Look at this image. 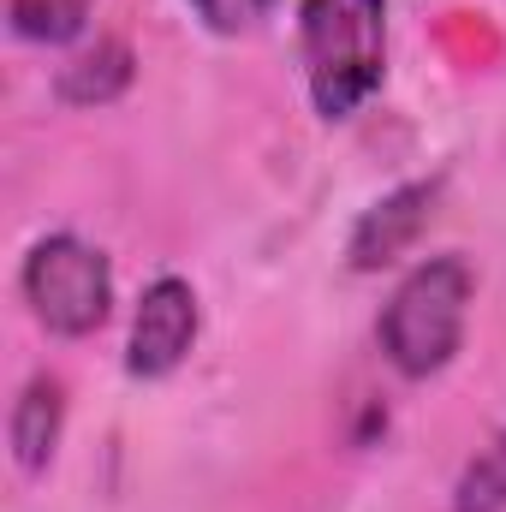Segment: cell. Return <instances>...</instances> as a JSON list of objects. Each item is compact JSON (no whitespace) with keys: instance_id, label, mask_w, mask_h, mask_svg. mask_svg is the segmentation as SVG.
Returning a JSON list of instances; mask_svg holds the SVG:
<instances>
[{"instance_id":"cell-1","label":"cell","mask_w":506,"mask_h":512,"mask_svg":"<svg viewBox=\"0 0 506 512\" xmlns=\"http://www.w3.org/2000/svg\"><path fill=\"white\" fill-rule=\"evenodd\" d=\"M304 72L328 120H346L381 90L387 0H304Z\"/></svg>"},{"instance_id":"cell-2","label":"cell","mask_w":506,"mask_h":512,"mask_svg":"<svg viewBox=\"0 0 506 512\" xmlns=\"http://www.w3.org/2000/svg\"><path fill=\"white\" fill-rule=\"evenodd\" d=\"M465 310H471V268H465V256H429L387 298V310H381V352L393 358L399 376H435V370L453 364V352L465 340Z\"/></svg>"},{"instance_id":"cell-3","label":"cell","mask_w":506,"mask_h":512,"mask_svg":"<svg viewBox=\"0 0 506 512\" xmlns=\"http://www.w3.org/2000/svg\"><path fill=\"white\" fill-rule=\"evenodd\" d=\"M24 298H30V310L48 334L78 340V334H96L108 322L114 268L96 245H84L72 233H54L24 256Z\"/></svg>"},{"instance_id":"cell-4","label":"cell","mask_w":506,"mask_h":512,"mask_svg":"<svg viewBox=\"0 0 506 512\" xmlns=\"http://www.w3.org/2000/svg\"><path fill=\"white\" fill-rule=\"evenodd\" d=\"M191 340H197V292H191L179 274H161V280L143 292L137 316H131L126 370L131 376H167V370L185 364Z\"/></svg>"},{"instance_id":"cell-5","label":"cell","mask_w":506,"mask_h":512,"mask_svg":"<svg viewBox=\"0 0 506 512\" xmlns=\"http://www.w3.org/2000/svg\"><path fill=\"white\" fill-rule=\"evenodd\" d=\"M435 197H441V179H417V185H399L393 197H381L376 209L358 221V233H352V268H381V262H393V256L429 227Z\"/></svg>"},{"instance_id":"cell-6","label":"cell","mask_w":506,"mask_h":512,"mask_svg":"<svg viewBox=\"0 0 506 512\" xmlns=\"http://www.w3.org/2000/svg\"><path fill=\"white\" fill-rule=\"evenodd\" d=\"M60 423H66V393H60L54 376H36V382L18 393V405H12V459L24 471H42L54 459Z\"/></svg>"},{"instance_id":"cell-7","label":"cell","mask_w":506,"mask_h":512,"mask_svg":"<svg viewBox=\"0 0 506 512\" xmlns=\"http://www.w3.org/2000/svg\"><path fill=\"white\" fill-rule=\"evenodd\" d=\"M131 84V48L126 42H96L90 54H78L72 66H60V96L72 108H96V102H114Z\"/></svg>"},{"instance_id":"cell-8","label":"cell","mask_w":506,"mask_h":512,"mask_svg":"<svg viewBox=\"0 0 506 512\" xmlns=\"http://www.w3.org/2000/svg\"><path fill=\"white\" fill-rule=\"evenodd\" d=\"M96 0H12V30L30 42H72Z\"/></svg>"},{"instance_id":"cell-9","label":"cell","mask_w":506,"mask_h":512,"mask_svg":"<svg viewBox=\"0 0 506 512\" xmlns=\"http://www.w3.org/2000/svg\"><path fill=\"white\" fill-rule=\"evenodd\" d=\"M506 507V435L459 477V501L453 512H501Z\"/></svg>"},{"instance_id":"cell-10","label":"cell","mask_w":506,"mask_h":512,"mask_svg":"<svg viewBox=\"0 0 506 512\" xmlns=\"http://www.w3.org/2000/svg\"><path fill=\"white\" fill-rule=\"evenodd\" d=\"M197 12H203V24L209 30H221V36H239V30H251L256 18L274 6V0H191Z\"/></svg>"}]
</instances>
